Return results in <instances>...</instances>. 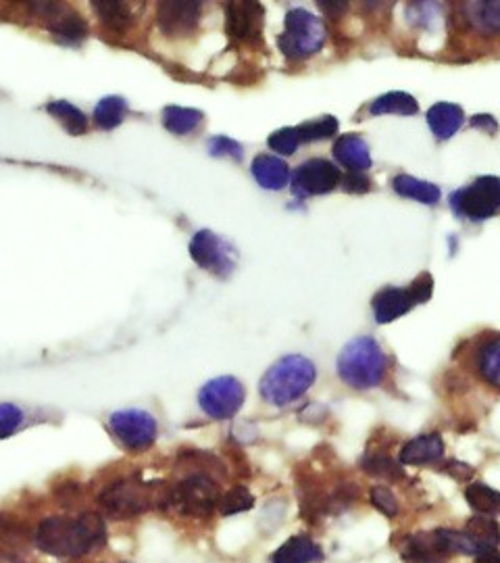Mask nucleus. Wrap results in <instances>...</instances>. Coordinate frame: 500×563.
Wrapping results in <instances>:
<instances>
[{
  "label": "nucleus",
  "mask_w": 500,
  "mask_h": 563,
  "mask_svg": "<svg viewBox=\"0 0 500 563\" xmlns=\"http://www.w3.org/2000/svg\"><path fill=\"white\" fill-rule=\"evenodd\" d=\"M107 543L105 522L98 513L86 511L78 518H46L36 528V547L55 557H84Z\"/></svg>",
  "instance_id": "f257e3e1"
},
{
  "label": "nucleus",
  "mask_w": 500,
  "mask_h": 563,
  "mask_svg": "<svg viewBox=\"0 0 500 563\" xmlns=\"http://www.w3.org/2000/svg\"><path fill=\"white\" fill-rule=\"evenodd\" d=\"M317 380V367L305 355H286L263 374L259 393L265 403L286 407L298 401Z\"/></svg>",
  "instance_id": "f03ea898"
},
{
  "label": "nucleus",
  "mask_w": 500,
  "mask_h": 563,
  "mask_svg": "<svg viewBox=\"0 0 500 563\" xmlns=\"http://www.w3.org/2000/svg\"><path fill=\"white\" fill-rule=\"evenodd\" d=\"M336 367L344 384L357 390H369L380 386L384 380L386 355L373 336H357L346 342Z\"/></svg>",
  "instance_id": "7ed1b4c3"
},
{
  "label": "nucleus",
  "mask_w": 500,
  "mask_h": 563,
  "mask_svg": "<svg viewBox=\"0 0 500 563\" xmlns=\"http://www.w3.org/2000/svg\"><path fill=\"white\" fill-rule=\"evenodd\" d=\"M157 501H161V507H169V491L157 495L153 484H146L140 478H121L98 495V507L113 520L138 518Z\"/></svg>",
  "instance_id": "20e7f679"
},
{
  "label": "nucleus",
  "mask_w": 500,
  "mask_h": 563,
  "mask_svg": "<svg viewBox=\"0 0 500 563\" xmlns=\"http://www.w3.org/2000/svg\"><path fill=\"white\" fill-rule=\"evenodd\" d=\"M328 32H325L323 21L309 13L307 9H290L286 13V28L278 38L280 51L288 59H305L319 53Z\"/></svg>",
  "instance_id": "39448f33"
},
{
  "label": "nucleus",
  "mask_w": 500,
  "mask_h": 563,
  "mask_svg": "<svg viewBox=\"0 0 500 563\" xmlns=\"http://www.w3.org/2000/svg\"><path fill=\"white\" fill-rule=\"evenodd\" d=\"M219 484L205 472H194L169 491V507L186 518H209L221 503Z\"/></svg>",
  "instance_id": "423d86ee"
},
{
  "label": "nucleus",
  "mask_w": 500,
  "mask_h": 563,
  "mask_svg": "<svg viewBox=\"0 0 500 563\" xmlns=\"http://www.w3.org/2000/svg\"><path fill=\"white\" fill-rule=\"evenodd\" d=\"M450 207L471 222H484L500 211V178L480 176L469 186H463L450 194Z\"/></svg>",
  "instance_id": "0eeeda50"
},
{
  "label": "nucleus",
  "mask_w": 500,
  "mask_h": 563,
  "mask_svg": "<svg viewBox=\"0 0 500 563\" xmlns=\"http://www.w3.org/2000/svg\"><path fill=\"white\" fill-rule=\"evenodd\" d=\"M109 430L119 443L134 453L146 451L157 440V420L144 409H119L111 413Z\"/></svg>",
  "instance_id": "6e6552de"
},
{
  "label": "nucleus",
  "mask_w": 500,
  "mask_h": 563,
  "mask_svg": "<svg viewBox=\"0 0 500 563\" xmlns=\"http://www.w3.org/2000/svg\"><path fill=\"white\" fill-rule=\"evenodd\" d=\"M192 261L217 278H230L236 269V249L213 230H200L190 240Z\"/></svg>",
  "instance_id": "1a4fd4ad"
},
{
  "label": "nucleus",
  "mask_w": 500,
  "mask_h": 563,
  "mask_svg": "<svg viewBox=\"0 0 500 563\" xmlns=\"http://www.w3.org/2000/svg\"><path fill=\"white\" fill-rule=\"evenodd\" d=\"M246 390L234 376H219L209 380L198 393V405L213 420H232L242 409Z\"/></svg>",
  "instance_id": "9d476101"
},
{
  "label": "nucleus",
  "mask_w": 500,
  "mask_h": 563,
  "mask_svg": "<svg viewBox=\"0 0 500 563\" xmlns=\"http://www.w3.org/2000/svg\"><path fill=\"white\" fill-rule=\"evenodd\" d=\"M28 9L63 44H80L88 36L86 19L61 3H28Z\"/></svg>",
  "instance_id": "9b49d317"
},
{
  "label": "nucleus",
  "mask_w": 500,
  "mask_h": 563,
  "mask_svg": "<svg viewBox=\"0 0 500 563\" xmlns=\"http://www.w3.org/2000/svg\"><path fill=\"white\" fill-rule=\"evenodd\" d=\"M342 182L340 169L328 159H307L300 163L292 176V190L296 197H313L328 194Z\"/></svg>",
  "instance_id": "f8f14e48"
},
{
  "label": "nucleus",
  "mask_w": 500,
  "mask_h": 563,
  "mask_svg": "<svg viewBox=\"0 0 500 563\" xmlns=\"http://www.w3.org/2000/svg\"><path fill=\"white\" fill-rule=\"evenodd\" d=\"M263 7L259 3H228L225 5V32L236 42L261 44Z\"/></svg>",
  "instance_id": "ddd939ff"
},
{
  "label": "nucleus",
  "mask_w": 500,
  "mask_h": 563,
  "mask_svg": "<svg viewBox=\"0 0 500 563\" xmlns=\"http://www.w3.org/2000/svg\"><path fill=\"white\" fill-rule=\"evenodd\" d=\"M203 17L200 3H159L157 23L159 30L169 38L192 36Z\"/></svg>",
  "instance_id": "4468645a"
},
{
  "label": "nucleus",
  "mask_w": 500,
  "mask_h": 563,
  "mask_svg": "<svg viewBox=\"0 0 500 563\" xmlns=\"http://www.w3.org/2000/svg\"><path fill=\"white\" fill-rule=\"evenodd\" d=\"M415 299L411 295V288H398V286H386L371 301L373 317L378 324H390L398 317L407 315L415 307Z\"/></svg>",
  "instance_id": "2eb2a0df"
},
{
  "label": "nucleus",
  "mask_w": 500,
  "mask_h": 563,
  "mask_svg": "<svg viewBox=\"0 0 500 563\" xmlns=\"http://www.w3.org/2000/svg\"><path fill=\"white\" fill-rule=\"evenodd\" d=\"M334 159L348 171H363L371 167L369 144L359 134H344L332 146Z\"/></svg>",
  "instance_id": "dca6fc26"
},
{
  "label": "nucleus",
  "mask_w": 500,
  "mask_h": 563,
  "mask_svg": "<svg viewBox=\"0 0 500 563\" xmlns=\"http://www.w3.org/2000/svg\"><path fill=\"white\" fill-rule=\"evenodd\" d=\"M444 455V440L440 434H421L403 447L398 461L403 465H430L438 463Z\"/></svg>",
  "instance_id": "f3484780"
},
{
  "label": "nucleus",
  "mask_w": 500,
  "mask_h": 563,
  "mask_svg": "<svg viewBox=\"0 0 500 563\" xmlns=\"http://www.w3.org/2000/svg\"><path fill=\"white\" fill-rule=\"evenodd\" d=\"M250 171H253L257 184L265 190H284L288 184H292L290 167L280 157L257 155L253 165H250Z\"/></svg>",
  "instance_id": "a211bd4d"
},
{
  "label": "nucleus",
  "mask_w": 500,
  "mask_h": 563,
  "mask_svg": "<svg viewBox=\"0 0 500 563\" xmlns=\"http://www.w3.org/2000/svg\"><path fill=\"white\" fill-rule=\"evenodd\" d=\"M400 557L407 563H442L446 553L440 547L436 530L409 536L400 547Z\"/></svg>",
  "instance_id": "6ab92c4d"
},
{
  "label": "nucleus",
  "mask_w": 500,
  "mask_h": 563,
  "mask_svg": "<svg viewBox=\"0 0 500 563\" xmlns=\"http://www.w3.org/2000/svg\"><path fill=\"white\" fill-rule=\"evenodd\" d=\"M469 26L484 36L500 34V0H471L463 5Z\"/></svg>",
  "instance_id": "aec40b11"
},
{
  "label": "nucleus",
  "mask_w": 500,
  "mask_h": 563,
  "mask_svg": "<svg viewBox=\"0 0 500 563\" xmlns=\"http://www.w3.org/2000/svg\"><path fill=\"white\" fill-rule=\"evenodd\" d=\"M317 561H323V551L307 534L288 538V541L271 555V563H317Z\"/></svg>",
  "instance_id": "412c9836"
},
{
  "label": "nucleus",
  "mask_w": 500,
  "mask_h": 563,
  "mask_svg": "<svg viewBox=\"0 0 500 563\" xmlns=\"http://www.w3.org/2000/svg\"><path fill=\"white\" fill-rule=\"evenodd\" d=\"M465 124V113L455 103H436L428 111V126L438 140L453 138Z\"/></svg>",
  "instance_id": "4be33fe9"
},
{
  "label": "nucleus",
  "mask_w": 500,
  "mask_h": 563,
  "mask_svg": "<svg viewBox=\"0 0 500 563\" xmlns=\"http://www.w3.org/2000/svg\"><path fill=\"white\" fill-rule=\"evenodd\" d=\"M92 9L96 11L98 21L103 23L109 32L123 34L132 28L134 15L130 5L123 3V0H94Z\"/></svg>",
  "instance_id": "5701e85b"
},
{
  "label": "nucleus",
  "mask_w": 500,
  "mask_h": 563,
  "mask_svg": "<svg viewBox=\"0 0 500 563\" xmlns=\"http://www.w3.org/2000/svg\"><path fill=\"white\" fill-rule=\"evenodd\" d=\"M392 188L398 194V197H405L423 205H436L440 201V188L432 182H425V180H417L413 176L407 174H398L392 180Z\"/></svg>",
  "instance_id": "b1692460"
},
{
  "label": "nucleus",
  "mask_w": 500,
  "mask_h": 563,
  "mask_svg": "<svg viewBox=\"0 0 500 563\" xmlns=\"http://www.w3.org/2000/svg\"><path fill=\"white\" fill-rule=\"evenodd\" d=\"M419 111V103L415 101V96H411L409 92H400V90H392L386 92L382 96H378L369 107L371 115H405L411 117Z\"/></svg>",
  "instance_id": "393cba45"
},
{
  "label": "nucleus",
  "mask_w": 500,
  "mask_h": 563,
  "mask_svg": "<svg viewBox=\"0 0 500 563\" xmlns=\"http://www.w3.org/2000/svg\"><path fill=\"white\" fill-rule=\"evenodd\" d=\"M200 121H203V111L198 109L180 105H169L163 109V126L175 136L192 134L200 126Z\"/></svg>",
  "instance_id": "a878e982"
},
{
  "label": "nucleus",
  "mask_w": 500,
  "mask_h": 563,
  "mask_svg": "<svg viewBox=\"0 0 500 563\" xmlns=\"http://www.w3.org/2000/svg\"><path fill=\"white\" fill-rule=\"evenodd\" d=\"M465 532L473 538L475 543H478L482 553L496 551V547L500 545V526L496 524L494 518L482 516V513H478V516H473L467 522Z\"/></svg>",
  "instance_id": "bb28decb"
},
{
  "label": "nucleus",
  "mask_w": 500,
  "mask_h": 563,
  "mask_svg": "<svg viewBox=\"0 0 500 563\" xmlns=\"http://www.w3.org/2000/svg\"><path fill=\"white\" fill-rule=\"evenodd\" d=\"M125 115H128V103L123 96H105L94 107V124L100 130H113L123 124Z\"/></svg>",
  "instance_id": "cd10ccee"
},
{
  "label": "nucleus",
  "mask_w": 500,
  "mask_h": 563,
  "mask_svg": "<svg viewBox=\"0 0 500 563\" xmlns=\"http://www.w3.org/2000/svg\"><path fill=\"white\" fill-rule=\"evenodd\" d=\"M46 111L53 115L71 136H82L88 132V119L75 105L67 101H53L46 105Z\"/></svg>",
  "instance_id": "c85d7f7f"
},
{
  "label": "nucleus",
  "mask_w": 500,
  "mask_h": 563,
  "mask_svg": "<svg viewBox=\"0 0 500 563\" xmlns=\"http://www.w3.org/2000/svg\"><path fill=\"white\" fill-rule=\"evenodd\" d=\"M465 501L482 516H498L500 513V493L482 482H471L465 488Z\"/></svg>",
  "instance_id": "c756f323"
},
{
  "label": "nucleus",
  "mask_w": 500,
  "mask_h": 563,
  "mask_svg": "<svg viewBox=\"0 0 500 563\" xmlns=\"http://www.w3.org/2000/svg\"><path fill=\"white\" fill-rule=\"evenodd\" d=\"M475 363H478L480 376L494 388H500V338H492L480 347L478 357H475Z\"/></svg>",
  "instance_id": "7c9ffc66"
},
{
  "label": "nucleus",
  "mask_w": 500,
  "mask_h": 563,
  "mask_svg": "<svg viewBox=\"0 0 500 563\" xmlns=\"http://www.w3.org/2000/svg\"><path fill=\"white\" fill-rule=\"evenodd\" d=\"M338 128H340V124L334 115H323L319 119L305 121V124H300L296 130H298L300 142H315V140H328V138L336 136Z\"/></svg>",
  "instance_id": "2f4dec72"
},
{
  "label": "nucleus",
  "mask_w": 500,
  "mask_h": 563,
  "mask_svg": "<svg viewBox=\"0 0 500 563\" xmlns=\"http://www.w3.org/2000/svg\"><path fill=\"white\" fill-rule=\"evenodd\" d=\"M361 468L371 476L386 478V480H392V482H398L400 478H405L403 468H400V461L396 463L388 455H367L361 461Z\"/></svg>",
  "instance_id": "473e14b6"
},
{
  "label": "nucleus",
  "mask_w": 500,
  "mask_h": 563,
  "mask_svg": "<svg viewBox=\"0 0 500 563\" xmlns=\"http://www.w3.org/2000/svg\"><path fill=\"white\" fill-rule=\"evenodd\" d=\"M253 505H255V499H253V495H250L248 488L234 486L221 497L219 511H221V516H236V513L248 511Z\"/></svg>",
  "instance_id": "72a5a7b5"
},
{
  "label": "nucleus",
  "mask_w": 500,
  "mask_h": 563,
  "mask_svg": "<svg viewBox=\"0 0 500 563\" xmlns=\"http://www.w3.org/2000/svg\"><path fill=\"white\" fill-rule=\"evenodd\" d=\"M298 144H300V136H298V130L296 128H282L278 132H273L269 138H267V146L273 151V153H278L282 157H290L296 153L298 149Z\"/></svg>",
  "instance_id": "f704fd0d"
},
{
  "label": "nucleus",
  "mask_w": 500,
  "mask_h": 563,
  "mask_svg": "<svg viewBox=\"0 0 500 563\" xmlns=\"http://www.w3.org/2000/svg\"><path fill=\"white\" fill-rule=\"evenodd\" d=\"M209 155L211 157H230L238 163L244 159V151H242L240 142H236L228 136H213L209 140Z\"/></svg>",
  "instance_id": "c9c22d12"
},
{
  "label": "nucleus",
  "mask_w": 500,
  "mask_h": 563,
  "mask_svg": "<svg viewBox=\"0 0 500 563\" xmlns=\"http://www.w3.org/2000/svg\"><path fill=\"white\" fill-rule=\"evenodd\" d=\"M369 499H371L373 507L382 511L384 516H388V518H394L398 513V501H396L394 493L390 491L388 486H373L371 493H369Z\"/></svg>",
  "instance_id": "e433bc0d"
},
{
  "label": "nucleus",
  "mask_w": 500,
  "mask_h": 563,
  "mask_svg": "<svg viewBox=\"0 0 500 563\" xmlns=\"http://www.w3.org/2000/svg\"><path fill=\"white\" fill-rule=\"evenodd\" d=\"M23 424V411L13 403L0 405V428H3V438H9L19 426Z\"/></svg>",
  "instance_id": "4c0bfd02"
},
{
  "label": "nucleus",
  "mask_w": 500,
  "mask_h": 563,
  "mask_svg": "<svg viewBox=\"0 0 500 563\" xmlns=\"http://www.w3.org/2000/svg\"><path fill=\"white\" fill-rule=\"evenodd\" d=\"M409 288H411V295L417 305L428 303L432 297V290H434V278L430 274H421Z\"/></svg>",
  "instance_id": "58836bf2"
},
{
  "label": "nucleus",
  "mask_w": 500,
  "mask_h": 563,
  "mask_svg": "<svg viewBox=\"0 0 500 563\" xmlns=\"http://www.w3.org/2000/svg\"><path fill=\"white\" fill-rule=\"evenodd\" d=\"M342 188H344V192H350V194H365V192H369L371 184H369V178L363 176L361 171H348L346 178H342Z\"/></svg>",
  "instance_id": "ea45409f"
},
{
  "label": "nucleus",
  "mask_w": 500,
  "mask_h": 563,
  "mask_svg": "<svg viewBox=\"0 0 500 563\" xmlns=\"http://www.w3.org/2000/svg\"><path fill=\"white\" fill-rule=\"evenodd\" d=\"M469 124H471L475 130H488L490 134H496V130H498V121H496L490 113L473 115Z\"/></svg>",
  "instance_id": "a19ab883"
},
{
  "label": "nucleus",
  "mask_w": 500,
  "mask_h": 563,
  "mask_svg": "<svg viewBox=\"0 0 500 563\" xmlns=\"http://www.w3.org/2000/svg\"><path fill=\"white\" fill-rule=\"evenodd\" d=\"M444 472L453 476L455 480H461V482H463V480H469V478L473 476V470L469 468L467 463H463V461H448Z\"/></svg>",
  "instance_id": "79ce46f5"
},
{
  "label": "nucleus",
  "mask_w": 500,
  "mask_h": 563,
  "mask_svg": "<svg viewBox=\"0 0 500 563\" xmlns=\"http://www.w3.org/2000/svg\"><path fill=\"white\" fill-rule=\"evenodd\" d=\"M319 9H323L330 17H340L348 11V3H317Z\"/></svg>",
  "instance_id": "37998d69"
},
{
  "label": "nucleus",
  "mask_w": 500,
  "mask_h": 563,
  "mask_svg": "<svg viewBox=\"0 0 500 563\" xmlns=\"http://www.w3.org/2000/svg\"><path fill=\"white\" fill-rule=\"evenodd\" d=\"M475 563H500V553L498 551H486V553L478 555Z\"/></svg>",
  "instance_id": "c03bdc74"
},
{
  "label": "nucleus",
  "mask_w": 500,
  "mask_h": 563,
  "mask_svg": "<svg viewBox=\"0 0 500 563\" xmlns=\"http://www.w3.org/2000/svg\"><path fill=\"white\" fill-rule=\"evenodd\" d=\"M3 563H19L17 559H11V557H3Z\"/></svg>",
  "instance_id": "a18cd8bd"
}]
</instances>
